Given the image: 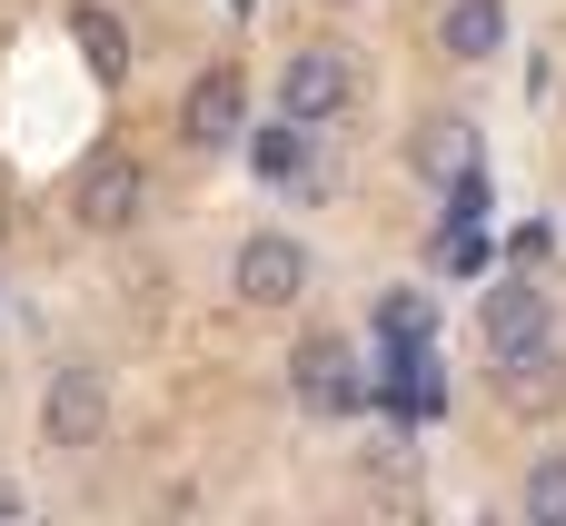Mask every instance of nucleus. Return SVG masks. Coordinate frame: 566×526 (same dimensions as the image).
Returning <instances> with one entry per match:
<instances>
[{
	"mask_svg": "<svg viewBox=\"0 0 566 526\" xmlns=\"http://www.w3.org/2000/svg\"><path fill=\"white\" fill-rule=\"evenodd\" d=\"M478 328H488V348H517V338H537V328H557V298L517 269V278H497L488 288V308H478Z\"/></svg>",
	"mask_w": 566,
	"mask_h": 526,
	"instance_id": "8",
	"label": "nucleus"
},
{
	"mask_svg": "<svg viewBox=\"0 0 566 526\" xmlns=\"http://www.w3.org/2000/svg\"><path fill=\"white\" fill-rule=\"evenodd\" d=\"M338 10H348V0H338Z\"/></svg>",
	"mask_w": 566,
	"mask_h": 526,
	"instance_id": "15",
	"label": "nucleus"
},
{
	"mask_svg": "<svg viewBox=\"0 0 566 526\" xmlns=\"http://www.w3.org/2000/svg\"><path fill=\"white\" fill-rule=\"evenodd\" d=\"M70 40H80V60L119 90L129 80V30H119V10H99V0H70Z\"/></svg>",
	"mask_w": 566,
	"mask_h": 526,
	"instance_id": "10",
	"label": "nucleus"
},
{
	"mask_svg": "<svg viewBox=\"0 0 566 526\" xmlns=\"http://www.w3.org/2000/svg\"><path fill=\"white\" fill-rule=\"evenodd\" d=\"M99 438H109V378H99L90 358L50 368V388H40V448H60V457H90Z\"/></svg>",
	"mask_w": 566,
	"mask_h": 526,
	"instance_id": "3",
	"label": "nucleus"
},
{
	"mask_svg": "<svg viewBox=\"0 0 566 526\" xmlns=\"http://www.w3.org/2000/svg\"><path fill=\"white\" fill-rule=\"evenodd\" d=\"M229 288H239V308H298V288H308V249L279 239V229H259V239H239Z\"/></svg>",
	"mask_w": 566,
	"mask_h": 526,
	"instance_id": "6",
	"label": "nucleus"
},
{
	"mask_svg": "<svg viewBox=\"0 0 566 526\" xmlns=\"http://www.w3.org/2000/svg\"><path fill=\"white\" fill-rule=\"evenodd\" d=\"M438 50H448V60H497V50H507V0H448Z\"/></svg>",
	"mask_w": 566,
	"mask_h": 526,
	"instance_id": "9",
	"label": "nucleus"
},
{
	"mask_svg": "<svg viewBox=\"0 0 566 526\" xmlns=\"http://www.w3.org/2000/svg\"><path fill=\"white\" fill-rule=\"evenodd\" d=\"M298 159H308V119H289V129L259 139V169H269V179H298Z\"/></svg>",
	"mask_w": 566,
	"mask_h": 526,
	"instance_id": "13",
	"label": "nucleus"
},
{
	"mask_svg": "<svg viewBox=\"0 0 566 526\" xmlns=\"http://www.w3.org/2000/svg\"><path fill=\"white\" fill-rule=\"evenodd\" d=\"M289 398L308 408V418H358V398H368V378H358V348L348 338H298V358H289Z\"/></svg>",
	"mask_w": 566,
	"mask_h": 526,
	"instance_id": "5",
	"label": "nucleus"
},
{
	"mask_svg": "<svg viewBox=\"0 0 566 526\" xmlns=\"http://www.w3.org/2000/svg\"><path fill=\"white\" fill-rule=\"evenodd\" d=\"M348 99H358V60H348L338 40H298V50L279 60V119H308V129H328Z\"/></svg>",
	"mask_w": 566,
	"mask_h": 526,
	"instance_id": "1",
	"label": "nucleus"
},
{
	"mask_svg": "<svg viewBox=\"0 0 566 526\" xmlns=\"http://www.w3.org/2000/svg\"><path fill=\"white\" fill-rule=\"evenodd\" d=\"M378 328H388L398 348H428V328H438V318H428V298H388V308H378Z\"/></svg>",
	"mask_w": 566,
	"mask_h": 526,
	"instance_id": "14",
	"label": "nucleus"
},
{
	"mask_svg": "<svg viewBox=\"0 0 566 526\" xmlns=\"http://www.w3.org/2000/svg\"><path fill=\"white\" fill-rule=\"evenodd\" d=\"M527 517H537V526H566V448L527 467Z\"/></svg>",
	"mask_w": 566,
	"mask_h": 526,
	"instance_id": "12",
	"label": "nucleus"
},
{
	"mask_svg": "<svg viewBox=\"0 0 566 526\" xmlns=\"http://www.w3.org/2000/svg\"><path fill=\"white\" fill-rule=\"evenodd\" d=\"M497 368H488V388H497V408H517V418H557L566 408V338L557 328H537V338H517V348H488Z\"/></svg>",
	"mask_w": 566,
	"mask_h": 526,
	"instance_id": "4",
	"label": "nucleus"
},
{
	"mask_svg": "<svg viewBox=\"0 0 566 526\" xmlns=\"http://www.w3.org/2000/svg\"><path fill=\"white\" fill-rule=\"evenodd\" d=\"M139 209H149V169L129 149H90L80 179H70V219L90 239H119V229H139Z\"/></svg>",
	"mask_w": 566,
	"mask_h": 526,
	"instance_id": "2",
	"label": "nucleus"
},
{
	"mask_svg": "<svg viewBox=\"0 0 566 526\" xmlns=\"http://www.w3.org/2000/svg\"><path fill=\"white\" fill-rule=\"evenodd\" d=\"M408 159H418V179H468V169H478V129H468V119H418Z\"/></svg>",
	"mask_w": 566,
	"mask_h": 526,
	"instance_id": "11",
	"label": "nucleus"
},
{
	"mask_svg": "<svg viewBox=\"0 0 566 526\" xmlns=\"http://www.w3.org/2000/svg\"><path fill=\"white\" fill-rule=\"evenodd\" d=\"M239 129H249V80L239 70H199L189 99H179V139L189 149H239Z\"/></svg>",
	"mask_w": 566,
	"mask_h": 526,
	"instance_id": "7",
	"label": "nucleus"
}]
</instances>
